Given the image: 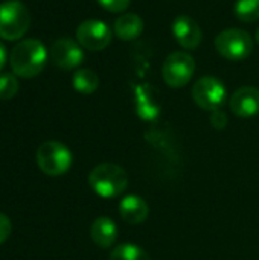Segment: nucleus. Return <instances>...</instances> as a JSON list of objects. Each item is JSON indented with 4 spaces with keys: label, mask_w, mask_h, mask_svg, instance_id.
Masks as SVG:
<instances>
[{
    "label": "nucleus",
    "mask_w": 259,
    "mask_h": 260,
    "mask_svg": "<svg viewBox=\"0 0 259 260\" xmlns=\"http://www.w3.org/2000/svg\"><path fill=\"white\" fill-rule=\"evenodd\" d=\"M226 87L224 84L214 76L200 78L192 87V99L194 102L206 111H215L223 107L226 102Z\"/></svg>",
    "instance_id": "7"
},
{
    "label": "nucleus",
    "mask_w": 259,
    "mask_h": 260,
    "mask_svg": "<svg viewBox=\"0 0 259 260\" xmlns=\"http://www.w3.org/2000/svg\"><path fill=\"white\" fill-rule=\"evenodd\" d=\"M253 38L247 30L243 29H226L220 32L215 38L217 52L229 61H243L253 52Z\"/></svg>",
    "instance_id": "5"
},
{
    "label": "nucleus",
    "mask_w": 259,
    "mask_h": 260,
    "mask_svg": "<svg viewBox=\"0 0 259 260\" xmlns=\"http://www.w3.org/2000/svg\"><path fill=\"white\" fill-rule=\"evenodd\" d=\"M108 260H151L150 254L134 244H122L113 248Z\"/></svg>",
    "instance_id": "17"
},
{
    "label": "nucleus",
    "mask_w": 259,
    "mask_h": 260,
    "mask_svg": "<svg viewBox=\"0 0 259 260\" xmlns=\"http://www.w3.org/2000/svg\"><path fill=\"white\" fill-rule=\"evenodd\" d=\"M5 64H6V49H5V46L0 43V72H2V69L5 67Z\"/></svg>",
    "instance_id": "23"
},
{
    "label": "nucleus",
    "mask_w": 259,
    "mask_h": 260,
    "mask_svg": "<svg viewBox=\"0 0 259 260\" xmlns=\"http://www.w3.org/2000/svg\"><path fill=\"white\" fill-rule=\"evenodd\" d=\"M171 30H172L176 41L185 50H195L200 46L202 38H203L198 23L189 15L176 17L171 24Z\"/></svg>",
    "instance_id": "10"
},
{
    "label": "nucleus",
    "mask_w": 259,
    "mask_h": 260,
    "mask_svg": "<svg viewBox=\"0 0 259 260\" xmlns=\"http://www.w3.org/2000/svg\"><path fill=\"white\" fill-rule=\"evenodd\" d=\"M119 213L121 218L130 224V225H137L142 224L148 215H150V207L147 201L142 197L137 195H128L121 200L119 203Z\"/></svg>",
    "instance_id": "13"
},
{
    "label": "nucleus",
    "mask_w": 259,
    "mask_h": 260,
    "mask_svg": "<svg viewBox=\"0 0 259 260\" xmlns=\"http://www.w3.org/2000/svg\"><path fill=\"white\" fill-rule=\"evenodd\" d=\"M47 62V50L40 40L27 38L15 44L9 53V64L15 76L29 79L40 75Z\"/></svg>",
    "instance_id": "1"
},
{
    "label": "nucleus",
    "mask_w": 259,
    "mask_h": 260,
    "mask_svg": "<svg viewBox=\"0 0 259 260\" xmlns=\"http://www.w3.org/2000/svg\"><path fill=\"white\" fill-rule=\"evenodd\" d=\"M76 40L81 47L92 52H99L111 43V29L101 20H85L76 27Z\"/></svg>",
    "instance_id": "8"
},
{
    "label": "nucleus",
    "mask_w": 259,
    "mask_h": 260,
    "mask_svg": "<svg viewBox=\"0 0 259 260\" xmlns=\"http://www.w3.org/2000/svg\"><path fill=\"white\" fill-rule=\"evenodd\" d=\"M31 26V12L18 0L0 3V38L8 41L20 40Z\"/></svg>",
    "instance_id": "3"
},
{
    "label": "nucleus",
    "mask_w": 259,
    "mask_h": 260,
    "mask_svg": "<svg viewBox=\"0 0 259 260\" xmlns=\"http://www.w3.org/2000/svg\"><path fill=\"white\" fill-rule=\"evenodd\" d=\"M73 88L81 94H92L99 87V76L92 69H79L72 78Z\"/></svg>",
    "instance_id": "16"
},
{
    "label": "nucleus",
    "mask_w": 259,
    "mask_h": 260,
    "mask_svg": "<svg viewBox=\"0 0 259 260\" xmlns=\"http://www.w3.org/2000/svg\"><path fill=\"white\" fill-rule=\"evenodd\" d=\"M11 230H12L11 219L0 212V245L8 241V238L11 236Z\"/></svg>",
    "instance_id": "22"
},
{
    "label": "nucleus",
    "mask_w": 259,
    "mask_h": 260,
    "mask_svg": "<svg viewBox=\"0 0 259 260\" xmlns=\"http://www.w3.org/2000/svg\"><path fill=\"white\" fill-rule=\"evenodd\" d=\"M37 165L40 171L49 177L64 175L72 166V152L70 149L56 140L44 142L37 149Z\"/></svg>",
    "instance_id": "4"
},
{
    "label": "nucleus",
    "mask_w": 259,
    "mask_h": 260,
    "mask_svg": "<svg viewBox=\"0 0 259 260\" xmlns=\"http://www.w3.org/2000/svg\"><path fill=\"white\" fill-rule=\"evenodd\" d=\"M52 62L64 70H72L81 66L84 61V52L81 44L72 38H60L50 46Z\"/></svg>",
    "instance_id": "9"
},
{
    "label": "nucleus",
    "mask_w": 259,
    "mask_h": 260,
    "mask_svg": "<svg viewBox=\"0 0 259 260\" xmlns=\"http://www.w3.org/2000/svg\"><path fill=\"white\" fill-rule=\"evenodd\" d=\"M227 122H229L227 114L221 108L212 111V114H211V123H212V126L215 129H224L227 126Z\"/></svg>",
    "instance_id": "21"
},
{
    "label": "nucleus",
    "mask_w": 259,
    "mask_h": 260,
    "mask_svg": "<svg viewBox=\"0 0 259 260\" xmlns=\"http://www.w3.org/2000/svg\"><path fill=\"white\" fill-rule=\"evenodd\" d=\"M195 73V61L186 52H172L166 56L162 66V76L168 87H185Z\"/></svg>",
    "instance_id": "6"
},
{
    "label": "nucleus",
    "mask_w": 259,
    "mask_h": 260,
    "mask_svg": "<svg viewBox=\"0 0 259 260\" xmlns=\"http://www.w3.org/2000/svg\"><path fill=\"white\" fill-rule=\"evenodd\" d=\"M18 91V81L12 73L0 75V101L12 99Z\"/></svg>",
    "instance_id": "19"
},
{
    "label": "nucleus",
    "mask_w": 259,
    "mask_h": 260,
    "mask_svg": "<svg viewBox=\"0 0 259 260\" xmlns=\"http://www.w3.org/2000/svg\"><path fill=\"white\" fill-rule=\"evenodd\" d=\"M98 3L108 12H124L128 9L131 0H98Z\"/></svg>",
    "instance_id": "20"
},
{
    "label": "nucleus",
    "mask_w": 259,
    "mask_h": 260,
    "mask_svg": "<svg viewBox=\"0 0 259 260\" xmlns=\"http://www.w3.org/2000/svg\"><path fill=\"white\" fill-rule=\"evenodd\" d=\"M89 184L92 190L101 198H116L128 186V177L124 168L114 163H101L89 174Z\"/></svg>",
    "instance_id": "2"
},
{
    "label": "nucleus",
    "mask_w": 259,
    "mask_h": 260,
    "mask_svg": "<svg viewBox=\"0 0 259 260\" xmlns=\"http://www.w3.org/2000/svg\"><path fill=\"white\" fill-rule=\"evenodd\" d=\"M136 113L142 120L154 122L160 114V104L157 101L156 90L148 84H139L134 87Z\"/></svg>",
    "instance_id": "12"
},
{
    "label": "nucleus",
    "mask_w": 259,
    "mask_h": 260,
    "mask_svg": "<svg viewBox=\"0 0 259 260\" xmlns=\"http://www.w3.org/2000/svg\"><path fill=\"white\" fill-rule=\"evenodd\" d=\"M256 41H258V44H259V27L256 29Z\"/></svg>",
    "instance_id": "24"
},
{
    "label": "nucleus",
    "mask_w": 259,
    "mask_h": 260,
    "mask_svg": "<svg viewBox=\"0 0 259 260\" xmlns=\"http://www.w3.org/2000/svg\"><path fill=\"white\" fill-rule=\"evenodd\" d=\"M145 23L134 12H124L121 17L114 20L113 32L122 41H133L143 34Z\"/></svg>",
    "instance_id": "14"
},
{
    "label": "nucleus",
    "mask_w": 259,
    "mask_h": 260,
    "mask_svg": "<svg viewBox=\"0 0 259 260\" xmlns=\"http://www.w3.org/2000/svg\"><path fill=\"white\" fill-rule=\"evenodd\" d=\"M90 238L99 248H110L116 242L118 227L110 218H96L90 227Z\"/></svg>",
    "instance_id": "15"
},
{
    "label": "nucleus",
    "mask_w": 259,
    "mask_h": 260,
    "mask_svg": "<svg viewBox=\"0 0 259 260\" xmlns=\"http://www.w3.org/2000/svg\"><path fill=\"white\" fill-rule=\"evenodd\" d=\"M234 12L238 20L252 23L259 20V0H237Z\"/></svg>",
    "instance_id": "18"
},
{
    "label": "nucleus",
    "mask_w": 259,
    "mask_h": 260,
    "mask_svg": "<svg viewBox=\"0 0 259 260\" xmlns=\"http://www.w3.org/2000/svg\"><path fill=\"white\" fill-rule=\"evenodd\" d=\"M231 110L238 117H255L259 114V88L256 87H241L238 88L229 101Z\"/></svg>",
    "instance_id": "11"
}]
</instances>
